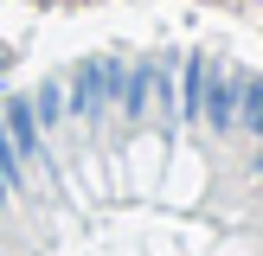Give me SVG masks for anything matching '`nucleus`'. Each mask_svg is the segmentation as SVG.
I'll use <instances>...</instances> for the list:
<instances>
[{
    "mask_svg": "<svg viewBox=\"0 0 263 256\" xmlns=\"http://www.w3.org/2000/svg\"><path fill=\"white\" fill-rule=\"evenodd\" d=\"M238 90H244V77H225V71H205V96H199V109H205V122L225 135V128H238Z\"/></svg>",
    "mask_w": 263,
    "mask_h": 256,
    "instance_id": "1",
    "label": "nucleus"
},
{
    "mask_svg": "<svg viewBox=\"0 0 263 256\" xmlns=\"http://www.w3.org/2000/svg\"><path fill=\"white\" fill-rule=\"evenodd\" d=\"M0 128H7V141H13L20 160L39 154V109H32V96H7L0 102Z\"/></svg>",
    "mask_w": 263,
    "mask_h": 256,
    "instance_id": "2",
    "label": "nucleus"
},
{
    "mask_svg": "<svg viewBox=\"0 0 263 256\" xmlns=\"http://www.w3.org/2000/svg\"><path fill=\"white\" fill-rule=\"evenodd\" d=\"M103 96H109V64H77V83H71V109L84 122L103 115Z\"/></svg>",
    "mask_w": 263,
    "mask_h": 256,
    "instance_id": "3",
    "label": "nucleus"
},
{
    "mask_svg": "<svg viewBox=\"0 0 263 256\" xmlns=\"http://www.w3.org/2000/svg\"><path fill=\"white\" fill-rule=\"evenodd\" d=\"M26 186V160L13 154V141H7V128H0V199H13V192Z\"/></svg>",
    "mask_w": 263,
    "mask_h": 256,
    "instance_id": "4",
    "label": "nucleus"
},
{
    "mask_svg": "<svg viewBox=\"0 0 263 256\" xmlns=\"http://www.w3.org/2000/svg\"><path fill=\"white\" fill-rule=\"evenodd\" d=\"M238 122L263 135V83H244V90H238Z\"/></svg>",
    "mask_w": 263,
    "mask_h": 256,
    "instance_id": "5",
    "label": "nucleus"
},
{
    "mask_svg": "<svg viewBox=\"0 0 263 256\" xmlns=\"http://www.w3.org/2000/svg\"><path fill=\"white\" fill-rule=\"evenodd\" d=\"M205 71H212L205 58H193V64H186V115H199V96H205Z\"/></svg>",
    "mask_w": 263,
    "mask_h": 256,
    "instance_id": "6",
    "label": "nucleus"
},
{
    "mask_svg": "<svg viewBox=\"0 0 263 256\" xmlns=\"http://www.w3.org/2000/svg\"><path fill=\"white\" fill-rule=\"evenodd\" d=\"M32 109L45 115V122H58V109H64V96H58V83H45V90H39V102H32Z\"/></svg>",
    "mask_w": 263,
    "mask_h": 256,
    "instance_id": "7",
    "label": "nucleus"
}]
</instances>
